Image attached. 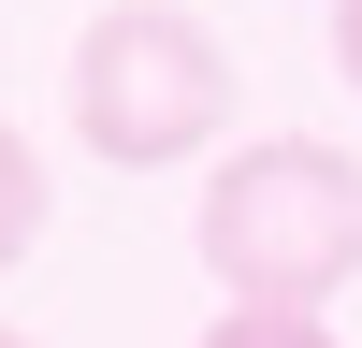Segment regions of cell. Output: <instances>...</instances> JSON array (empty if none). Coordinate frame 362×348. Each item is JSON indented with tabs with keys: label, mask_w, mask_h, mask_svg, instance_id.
I'll list each match as a JSON object with an SVG mask.
<instances>
[{
	"label": "cell",
	"mask_w": 362,
	"mask_h": 348,
	"mask_svg": "<svg viewBox=\"0 0 362 348\" xmlns=\"http://www.w3.org/2000/svg\"><path fill=\"white\" fill-rule=\"evenodd\" d=\"M203 276L232 305H334L362 276V160H334L305 131L232 145L203 189Z\"/></svg>",
	"instance_id": "6da1fadb"
},
{
	"label": "cell",
	"mask_w": 362,
	"mask_h": 348,
	"mask_svg": "<svg viewBox=\"0 0 362 348\" xmlns=\"http://www.w3.org/2000/svg\"><path fill=\"white\" fill-rule=\"evenodd\" d=\"M232 116V58L203 15H174V0H102V15L73 29V145L102 174H174L203 160Z\"/></svg>",
	"instance_id": "7a4b0ae2"
},
{
	"label": "cell",
	"mask_w": 362,
	"mask_h": 348,
	"mask_svg": "<svg viewBox=\"0 0 362 348\" xmlns=\"http://www.w3.org/2000/svg\"><path fill=\"white\" fill-rule=\"evenodd\" d=\"M44 247V145L0 116V261H29Z\"/></svg>",
	"instance_id": "3957f363"
},
{
	"label": "cell",
	"mask_w": 362,
	"mask_h": 348,
	"mask_svg": "<svg viewBox=\"0 0 362 348\" xmlns=\"http://www.w3.org/2000/svg\"><path fill=\"white\" fill-rule=\"evenodd\" d=\"M203 348H348L319 305H232V319H203Z\"/></svg>",
	"instance_id": "277c9868"
},
{
	"label": "cell",
	"mask_w": 362,
	"mask_h": 348,
	"mask_svg": "<svg viewBox=\"0 0 362 348\" xmlns=\"http://www.w3.org/2000/svg\"><path fill=\"white\" fill-rule=\"evenodd\" d=\"M334 58H348V87H362V0H334Z\"/></svg>",
	"instance_id": "5b68a950"
},
{
	"label": "cell",
	"mask_w": 362,
	"mask_h": 348,
	"mask_svg": "<svg viewBox=\"0 0 362 348\" xmlns=\"http://www.w3.org/2000/svg\"><path fill=\"white\" fill-rule=\"evenodd\" d=\"M0 348H29V334H0Z\"/></svg>",
	"instance_id": "8992f818"
}]
</instances>
